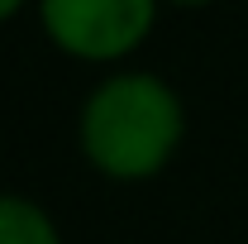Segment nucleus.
Listing matches in <instances>:
<instances>
[{
    "label": "nucleus",
    "mask_w": 248,
    "mask_h": 244,
    "mask_svg": "<svg viewBox=\"0 0 248 244\" xmlns=\"http://www.w3.org/2000/svg\"><path fill=\"white\" fill-rule=\"evenodd\" d=\"M182 101L153 72H115L81 105V149L105 177L139 182L182 144Z\"/></svg>",
    "instance_id": "1"
},
{
    "label": "nucleus",
    "mask_w": 248,
    "mask_h": 244,
    "mask_svg": "<svg viewBox=\"0 0 248 244\" xmlns=\"http://www.w3.org/2000/svg\"><path fill=\"white\" fill-rule=\"evenodd\" d=\"M157 0H38L43 29L72 58L110 62L143 43Z\"/></svg>",
    "instance_id": "2"
},
{
    "label": "nucleus",
    "mask_w": 248,
    "mask_h": 244,
    "mask_svg": "<svg viewBox=\"0 0 248 244\" xmlns=\"http://www.w3.org/2000/svg\"><path fill=\"white\" fill-rule=\"evenodd\" d=\"M0 244H62L58 225L29 196H0Z\"/></svg>",
    "instance_id": "3"
},
{
    "label": "nucleus",
    "mask_w": 248,
    "mask_h": 244,
    "mask_svg": "<svg viewBox=\"0 0 248 244\" xmlns=\"http://www.w3.org/2000/svg\"><path fill=\"white\" fill-rule=\"evenodd\" d=\"M19 5H24V0H0V19H10V15H15Z\"/></svg>",
    "instance_id": "4"
},
{
    "label": "nucleus",
    "mask_w": 248,
    "mask_h": 244,
    "mask_svg": "<svg viewBox=\"0 0 248 244\" xmlns=\"http://www.w3.org/2000/svg\"><path fill=\"white\" fill-rule=\"evenodd\" d=\"M177 5H205V0H177Z\"/></svg>",
    "instance_id": "5"
}]
</instances>
